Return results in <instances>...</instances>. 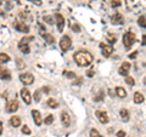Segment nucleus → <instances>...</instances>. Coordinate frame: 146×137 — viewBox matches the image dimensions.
<instances>
[{
    "instance_id": "obj_1",
    "label": "nucleus",
    "mask_w": 146,
    "mask_h": 137,
    "mask_svg": "<svg viewBox=\"0 0 146 137\" xmlns=\"http://www.w3.org/2000/svg\"><path fill=\"white\" fill-rule=\"evenodd\" d=\"M73 58H74L76 63L80 67H88L90 66L91 63H93V55H91L89 51H86V50H80V51H77L74 53V56H73Z\"/></svg>"
},
{
    "instance_id": "obj_2",
    "label": "nucleus",
    "mask_w": 146,
    "mask_h": 137,
    "mask_svg": "<svg viewBox=\"0 0 146 137\" xmlns=\"http://www.w3.org/2000/svg\"><path fill=\"white\" fill-rule=\"evenodd\" d=\"M135 43V34L131 33V32H127V33L123 35V44L127 49L131 47V45Z\"/></svg>"
},
{
    "instance_id": "obj_3",
    "label": "nucleus",
    "mask_w": 146,
    "mask_h": 137,
    "mask_svg": "<svg viewBox=\"0 0 146 137\" xmlns=\"http://www.w3.org/2000/svg\"><path fill=\"white\" fill-rule=\"evenodd\" d=\"M72 46V39L70 38L68 35H63L61 40H60V47L63 52L67 51V50H70Z\"/></svg>"
},
{
    "instance_id": "obj_4",
    "label": "nucleus",
    "mask_w": 146,
    "mask_h": 137,
    "mask_svg": "<svg viewBox=\"0 0 146 137\" xmlns=\"http://www.w3.org/2000/svg\"><path fill=\"white\" fill-rule=\"evenodd\" d=\"M20 80L25 85H31L34 83V76L31 73H21L20 74Z\"/></svg>"
},
{
    "instance_id": "obj_5",
    "label": "nucleus",
    "mask_w": 146,
    "mask_h": 137,
    "mask_svg": "<svg viewBox=\"0 0 146 137\" xmlns=\"http://www.w3.org/2000/svg\"><path fill=\"white\" fill-rule=\"evenodd\" d=\"M18 107H20V103H18L17 99H11V101H9L6 103V108L5 109H6L7 113H15L18 109Z\"/></svg>"
},
{
    "instance_id": "obj_6",
    "label": "nucleus",
    "mask_w": 146,
    "mask_h": 137,
    "mask_svg": "<svg viewBox=\"0 0 146 137\" xmlns=\"http://www.w3.org/2000/svg\"><path fill=\"white\" fill-rule=\"evenodd\" d=\"M95 115H96L98 120L101 123V124H107V123L110 121L108 114L105 111H96V112H95Z\"/></svg>"
},
{
    "instance_id": "obj_7",
    "label": "nucleus",
    "mask_w": 146,
    "mask_h": 137,
    "mask_svg": "<svg viewBox=\"0 0 146 137\" xmlns=\"http://www.w3.org/2000/svg\"><path fill=\"white\" fill-rule=\"evenodd\" d=\"M100 49H101V52L105 57H110L112 55L113 52V47L111 46V45H107V44H105V43H101L100 44Z\"/></svg>"
},
{
    "instance_id": "obj_8",
    "label": "nucleus",
    "mask_w": 146,
    "mask_h": 137,
    "mask_svg": "<svg viewBox=\"0 0 146 137\" xmlns=\"http://www.w3.org/2000/svg\"><path fill=\"white\" fill-rule=\"evenodd\" d=\"M55 21L57 23V30L58 32H63V28H65V18L61 13H55Z\"/></svg>"
},
{
    "instance_id": "obj_9",
    "label": "nucleus",
    "mask_w": 146,
    "mask_h": 137,
    "mask_svg": "<svg viewBox=\"0 0 146 137\" xmlns=\"http://www.w3.org/2000/svg\"><path fill=\"white\" fill-rule=\"evenodd\" d=\"M13 26H15V29H17L18 32H21V33H29V27L27 24H25L23 22L16 21L15 23H13Z\"/></svg>"
},
{
    "instance_id": "obj_10",
    "label": "nucleus",
    "mask_w": 146,
    "mask_h": 137,
    "mask_svg": "<svg viewBox=\"0 0 146 137\" xmlns=\"http://www.w3.org/2000/svg\"><path fill=\"white\" fill-rule=\"evenodd\" d=\"M21 97L25 101L26 104H31L32 103V96H31L29 91H28V89H27V88H23L21 90Z\"/></svg>"
},
{
    "instance_id": "obj_11",
    "label": "nucleus",
    "mask_w": 146,
    "mask_h": 137,
    "mask_svg": "<svg viewBox=\"0 0 146 137\" xmlns=\"http://www.w3.org/2000/svg\"><path fill=\"white\" fill-rule=\"evenodd\" d=\"M32 117H33V120H34L36 126H40L43 124V118H42V114H40L39 111L33 109V111H32Z\"/></svg>"
},
{
    "instance_id": "obj_12",
    "label": "nucleus",
    "mask_w": 146,
    "mask_h": 137,
    "mask_svg": "<svg viewBox=\"0 0 146 137\" xmlns=\"http://www.w3.org/2000/svg\"><path fill=\"white\" fill-rule=\"evenodd\" d=\"M130 68H131V66H130L129 62H123L122 66L119 67V70H118V73H119L121 75H123V76H127L128 73H129V70H130Z\"/></svg>"
},
{
    "instance_id": "obj_13",
    "label": "nucleus",
    "mask_w": 146,
    "mask_h": 137,
    "mask_svg": "<svg viewBox=\"0 0 146 137\" xmlns=\"http://www.w3.org/2000/svg\"><path fill=\"white\" fill-rule=\"evenodd\" d=\"M0 79L3 80H11V72L5 67L0 66Z\"/></svg>"
},
{
    "instance_id": "obj_14",
    "label": "nucleus",
    "mask_w": 146,
    "mask_h": 137,
    "mask_svg": "<svg viewBox=\"0 0 146 137\" xmlns=\"http://www.w3.org/2000/svg\"><path fill=\"white\" fill-rule=\"evenodd\" d=\"M71 115L68 114L67 112H62L61 113V123L63 124V126L65 127H68V126H71Z\"/></svg>"
},
{
    "instance_id": "obj_15",
    "label": "nucleus",
    "mask_w": 146,
    "mask_h": 137,
    "mask_svg": "<svg viewBox=\"0 0 146 137\" xmlns=\"http://www.w3.org/2000/svg\"><path fill=\"white\" fill-rule=\"evenodd\" d=\"M111 23L112 24H123L124 23V17H123L121 13H115V15H113L112 17H111Z\"/></svg>"
},
{
    "instance_id": "obj_16",
    "label": "nucleus",
    "mask_w": 146,
    "mask_h": 137,
    "mask_svg": "<svg viewBox=\"0 0 146 137\" xmlns=\"http://www.w3.org/2000/svg\"><path fill=\"white\" fill-rule=\"evenodd\" d=\"M145 101V97H144V95L141 94V92H135L134 94V102L136 104H140V103H143Z\"/></svg>"
},
{
    "instance_id": "obj_17",
    "label": "nucleus",
    "mask_w": 146,
    "mask_h": 137,
    "mask_svg": "<svg viewBox=\"0 0 146 137\" xmlns=\"http://www.w3.org/2000/svg\"><path fill=\"white\" fill-rule=\"evenodd\" d=\"M10 124H11V126H13V127H18L21 125V118L20 117H11V119H10Z\"/></svg>"
},
{
    "instance_id": "obj_18",
    "label": "nucleus",
    "mask_w": 146,
    "mask_h": 137,
    "mask_svg": "<svg viewBox=\"0 0 146 137\" xmlns=\"http://www.w3.org/2000/svg\"><path fill=\"white\" fill-rule=\"evenodd\" d=\"M116 95L121 98H125L127 97V91L123 88H121V86H117L116 88Z\"/></svg>"
},
{
    "instance_id": "obj_19",
    "label": "nucleus",
    "mask_w": 146,
    "mask_h": 137,
    "mask_svg": "<svg viewBox=\"0 0 146 137\" xmlns=\"http://www.w3.org/2000/svg\"><path fill=\"white\" fill-rule=\"evenodd\" d=\"M18 49H20V51L22 53H29L31 52L28 44H18Z\"/></svg>"
},
{
    "instance_id": "obj_20",
    "label": "nucleus",
    "mask_w": 146,
    "mask_h": 137,
    "mask_svg": "<svg viewBox=\"0 0 146 137\" xmlns=\"http://www.w3.org/2000/svg\"><path fill=\"white\" fill-rule=\"evenodd\" d=\"M119 114H121V118H122L123 121H128V120H129V112H128V109H124V108L121 109Z\"/></svg>"
},
{
    "instance_id": "obj_21",
    "label": "nucleus",
    "mask_w": 146,
    "mask_h": 137,
    "mask_svg": "<svg viewBox=\"0 0 146 137\" xmlns=\"http://www.w3.org/2000/svg\"><path fill=\"white\" fill-rule=\"evenodd\" d=\"M43 35V38L45 39V41H46L48 44H54L55 43V39H54V36L51 34H46V33H42Z\"/></svg>"
},
{
    "instance_id": "obj_22",
    "label": "nucleus",
    "mask_w": 146,
    "mask_h": 137,
    "mask_svg": "<svg viewBox=\"0 0 146 137\" xmlns=\"http://www.w3.org/2000/svg\"><path fill=\"white\" fill-rule=\"evenodd\" d=\"M9 61H10V56L6 53H0V63L1 65H4V63H7Z\"/></svg>"
},
{
    "instance_id": "obj_23",
    "label": "nucleus",
    "mask_w": 146,
    "mask_h": 137,
    "mask_svg": "<svg viewBox=\"0 0 146 137\" xmlns=\"http://www.w3.org/2000/svg\"><path fill=\"white\" fill-rule=\"evenodd\" d=\"M48 106L50 108H57L58 107V102L56 101V99H54V98H49L48 99Z\"/></svg>"
},
{
    "instance_id": "obj_24",
    "label": "nucleus",
    "mask_w": 146,
    "mask_h": 137,
    "mask_svg": "<svg viewBox=\"0 0 146 137\" xmlns=\"http://www.w3.org/2000/svg\"><path fill=\"white\" fill-rule=\"evenodd\" d=\"M104 96H105L104 91H102V90H100L99 92H98V95L94 97V101H96V102H99V101H102V99H104Z\"/></svg>"
},
{
    "instance_id": "obj_25",
    "label": "nucleus",
    "mask_w": 146,
    "mask_h": 137,
    "mask_svg": "<svg viewBox=\"0 0 146 137\" xmlns=\"http://www.w3.org/2000/svg\"><path fill=\"white\" fill-rule=\"evenodd\" d=\"M52 121H54V115H52V114H49V115L44 119V124L50 125V124H52Z\"/></svg>"
},
{
    "instance_id": "obj_26",
    "label": "nucleus",
    "mask_w": 146,
    "mask_h": 137,
    "mask_svg": "<svg viewBox=\"0 0 146 137\" xmlns=\"http://www.w3.org/2000/svg\"><path fill=\"white\" fill-rule=\"evenodd\" d=\"M90 137H104L96 129H91L90 130Z\"/></svg>"
},
{
    "instance_id": "obj_27",
    "label": "nucleus",
    "mask_w": 146,
    "mask_h": 137,
    "mask_svg": "<svg viewBox=\"0 0 146 137\" xmlns=\"http://www.w3.org/2000/svg\"><path fill=\"white\" fill-rule=\"evenodd\" d=\"M138 23H139V26H140V27H143V28H145V27H146V21H145V16H144V15L139 17Z\"/></svg>"
},
{
    "instance_id": "obj_28",
    "label": "nucleus",
    "mask_w": 146,
    "mask_h": 137,
    "mask_svg": "<svg viewBox=\"0 0 146 137\" xmlns=\"http://www.w3.org/2000/svg\"><path fill=\"white\" fill-rule=\"evenodd\" d=\"M125 83L128 85H130V86H134L135 85V80H134V78H131V76H125Z\"/></svg>"
},
{
    "instance_id": "obj_29",
    "label": "nucleus",
    "mask_w": 146,
    "mask_h": 137,
    "mask_svg": "<svg viewBox=\"0 0 146 137\" xmlns=\"http://www.w3.org/2000/svg\"><path fill=\"white\" fill-rule=\"evenodd\" d=\"M43 20H44V22H46L48 24H54V17H51V16H44Z\"/></svg>"
},
{
    "instance_id": "obj_30",
    "label": "nucleus",
    "mask_w": 146,
    "mask_h": 137,
    "mask_svg": "<svg viewBox=\"0 0 146 137\" xmlns=\"http://www.w3.org/2000/svg\"><path fill=\"white\" fill-rule=\"evenodd\" d=\"M40 96H42V91H40V90H35V92H34V101L35 102L40 101Z\"/></svg>"
},
{
    "instance_id": "obj_31",
    "label": "nucleus",
    "mask_w": 146,
    "mask_h": 137,
    "mask_svg": "<svg viewBox=\"0 0 146 137\" xmlns=\"http://www.w3.org/2000/svg\"><path fill=\"white\" fill-rule=\"evenodd\" d=\"M34 38L33 36H26V38H22V40L20 41V44H28L29 41H32Z\"/></svg>"
},
{
    "instance_id": "obj_32",
    "label": "nucleus",
    "mask_w": 146,
    "mask_h": 137,
    "mask_svg": "<svg viewBox=\"0 0 146 137\" xmlns=\"http://www.w3.org/2000/svg\"><path fill=\"white\" fill-rule=\"evenodd\" d=\"M111 5L112 7H119L122 5V1L121 0H111Z\"/></svg>"
},
{
    "instance_id": "obj_33",
    "label": "nucleus",
    "mask_w": 146,
    "mask_h": 137,
    "mask_svg": "<svg viewBox=\"0 0 146 137\" xmlns=\"http://www.w3.org/2000/svg\"><path fill=\"white\" fill-rule=\"evenodd\" d=\"M63 75L67 76L68 79H74L76 78V74L73 72H63Z\"/></svg>"
},
{
    "instance_id": "obj_34",
    "label": "nucleus",
    "mask_w": 146,
    "mask_h": 137,
    "mask_svg": "<svg viewBox=\"0 0 146 137\" xmlns=\"http://www.w3.org/2000/svg\"><path fill=\"white\" fill-rule=\"evenodd\" d=\"M71 28H72L73 32H76V33H79V32H80V27L77 24V23H74V24L72 23V24H71Z\"/></svg>"
},
{
    "instance_id": "obj_35",
    "label": "nucleus",
    "mask_w": 146,
    "mask_h": 137,
    "mask_svg": "<svg viewBox=\"0 0 146 137\" xmlns=\"http://www.w3.org/2000/svg\"><path fill=\"white\" fill-rule=\"evenodd\" d=\"M22 132H23V134L25 135H31V129H29V127L28 126H27V125H25L23 127H22Z\"/></svg>"
},
{
    "instance_id": "obj_36",
    "label": "nucleus",
    "mask_w": 146,
    "mask_h": 137,
    "mask_svg": "<svg viewBox=\"0 0 146 137\" xmlns=\"http://www.w3.org/2000/svg\"><path fill=\"white\" fill-rule=\"evenodd\" d=\"M17 66H18V69H22V68H25V62L22 61V60H20V58H18L17 60Z\"/></svg>"
},
{
    "instance_id": "obj_37",
    "label": "nucleus",
    "mask_w": 146,
    "mask_h": 137,
    "mask_svg": "<svg viewBox=\"0 0 146 137\" xmlns=\"http://www.w3.org/2000/svg\"><path fill=\"white\" fill-rule=\"evenodd\" d=\"M107 40H108L110 43L115 44V43H116V36H113V35H112V36H111V35H108V36H107Z\"/></svg>"
},
{
    "instance_id": "obj_38",
    "label": "nucleus",
    "mask_w": 146,
    "mask_h": 137,
    "mask_svg": "<svg viewBox=\"0 0 146 137\" xmlns=\"http://www.w3.org/2000/svg\"><path fill=\"white\" fill-rule=\"evenodd\" d=\"M31 3H33V4H35V5H38V6H40L43 4V1L42 0H29Z\"/></svg>"
},
{
    "instance_id": "obj_39",
    "label": "nucleus",
    "mask_w": 146,
    "mask_h": 137,
    "mask_svg": "<svg viewBox=\"0 0 146 137\" xmlns=\"http://www.w3.org/2000/svg\"><path fill=\"white\" fill-rule=\"evenodd\" d=\"M117 137H125V131H123V130L118 131L117 132Z\"/></svg>"
},
{
    "instance_id": "obj_40",
    "label": "nucleus",
    "mask_w": 146,
    "mask_h": 137,
    "mask_svg": "<svg viewBox=\"0 0 146 137\" xmlns=\"http://www.w3.org/2000/svg\"><path fill=\"white\" fill-rule=\"evenodd\" d=\"M136 56H138V51H135V52H133V53H130V55H129V58H133V60H134Z\"/></svg>"
},
{
    "instance_id": "obj_41",
    "label": "nucleus",
    "mask_w": 146,
    "mask_h": 137,
    "mask_svg": "<svg viewBox=\"0 0 146 137\" xmlns=\"http://www.w3.org/2000/svg\"><path fill=\"white\" fill-rule=\"evenodd\" d=\"M86 75L90 76V78H93L94 76V70H88V72H86Z\"/></svg>"
},
{
    "instance_id": "obj_42",
    "label": "nucleus",
    "mask_w": 146,
    "mask_h": 137,
    "mask_svg": "<svg viewBox=\"0 0 146 137\" xmlns=\"http://www.w3.org/2000/svg\"><path fill=\"white\" fill-rule=\"evenodd\" d=\"M3 134V124H1V121H0V135Z\"/></svg>"
},
{
    "instance_id": "obj_43",
    "label": "nucleus",
    "mask_w": 146,
    "mask_h": 137,
    "mask_svg": "<svg viewBox=\"0 0 146 137\" xmlns=\"http://www.w3.org/2000/svg\"><path fill=\"white\" fill-rule=\"evenodd\" d=\"M3 1H4V0H0V5H1V4H3Z\"/></svg>"
}]
</instances>
